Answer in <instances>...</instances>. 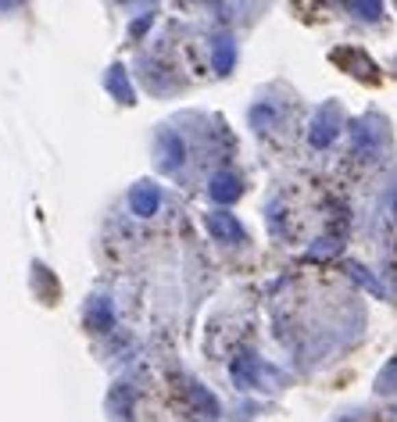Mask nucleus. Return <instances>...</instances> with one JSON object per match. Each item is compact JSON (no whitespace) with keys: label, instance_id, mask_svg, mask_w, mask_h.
Wrapping results in <instances>:
<instances>
[{"label":"nucleus","instance_id":"20e7f679","mask_svg":"<svg viewBox=\"0 0 397 422\" xmlns=\"http://www.w3.org/2000/svg\"><path fill=\"white\" fill-rule=\"evenodd\" d=\"M333 133H337V129H333V111H326V118H319V122H315L311 144H315V147H326L329 140H333Z\"/></svg>","mask_w":397,"mask_h":422},{"label":"nucleus","instance_id":"423d86ee","mask_svg":"<svg viewBox=\"0 0 397 422\" xmlns=\"http://www.w3.org/2000/svg\"><path fill=\"white\" fill-rule=\"evenodd\" d=\"M394 205H397V200H394Z\"/></svg>","mask_w":397,"mask_h":422},{"label":"nucleus","instance_id":"f257e3e1","mask_svg":"<svg viewBox=\"0 0 397 422\" xmlns=\"http://www.w3.org/2000/svg\"><path fill=\"white\" fill-rule=\"evenodd\" d=\"M208 233H215L218 240H236V237H240V226H236L233 215L215 211V215H208Z\"/></svg>","mask_w":397,"mask_h":422},{"label":"nucleus","instance_id":"7ed1b4c3","mask_svg":"<svg viewBox=\"0 0 397 422\" xmlns=\"http://www.w3.org/2000/svg\"><path fill=\"white\" fill-rule=\"evenodd\" d=\"M215 200H233L236 194H240V183H236L233 176H218L215 183H212V190H208Z\"/></svg>","mask_w":397,"mask_h":422},{"label":"nucleus","instance_id":"f03ea898","mask_svg":"<svg viewBox=\"0 0 397 422\" xmlns=\"http://www.w3.org/2000/svg\"><path fill=\"white\" fill-rule=\"evenodd\" d=\"M129 205H133V211L140 218H151L157 211V190H154V186H140V190H133Z\"/></svg>","mask_w":397,"mask_h":422},{"label":"nucleus","instance_id":"39448f33","mask_svg":"<svg viewBox=\"0 0 397 422\" xmlns=\"http://www.w3.org/2000/svg\"><path fill=\"white\" fill-rule=\"evenodd\" d=\"M215 65H218V72H226L233 65V43L229 40H218V47H215Z\"/></svg>","mask_w":397,"mask_h":422}]
</instances>
